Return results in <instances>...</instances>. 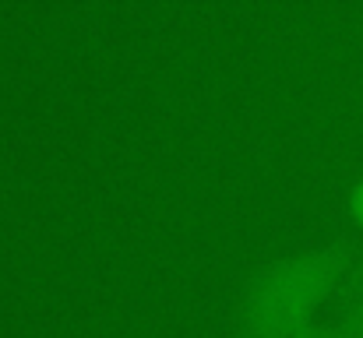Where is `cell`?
<instances>
[{
	"instance_id": "obj_2",
	"label": "cell",
	"mask_w": 363,
	"mask_h": 338,
	"mask_svg": "<svg viewBox=\"0 0 363 338\" xmlns=\"http://www.w3.org/2000/svg\"><path fill=\"white\" fill-rule=\"evenodd\" d=\"M314 338H363V300L342 303L328 321H321Z\"/></svg>"
},
{
	"instance_id": "obj_1",
	"label": "cell",
	"mask_w": 363,
	"mask_h": 338,
	"mask_svg": "<svg viewBox=\"0 0 363 338\" xmlns=\"http://www.w3.org/2000/svg\"><path fill=\"white\" fill-rule=\"evenodd\" d=\"M357 254L360 247L332 240L272 261L243 293V338H314L321 310L346 286Z\"/></svg>"
},
{
	"instance_id": "obj_3",
	"label": "cell",
	"mask_w": 363,
	"mask_h": 338,
	"mask_svg": "<svg viewBox=\"0 0 363 338\" xmlns=\"http://www.w3.org/2000/svg\"><path fill=\"white\" fill-rule=\"evenodd\" d=\"M350 215H353V222L363 229V176L350 187Z\"/></svg>"
}]
</instances>
